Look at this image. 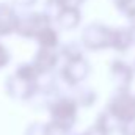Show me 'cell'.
Instances as JSON below:
<instances>
[{
    "label": "cell",
    "instance_id": "obj_1",
    "mask_svg": "<svg viewBox=\"0 0 135 135\" xmlns=\"http://www.w3.org/2000/svg\"><path fill=\"white\" fill-rule=\"evenodd\" d=\"M41 74L36 71L32 61L17 65L11 75L5 79V94L19 102H28L35 99L39 93Z\"/></svg>",
    "mask_w": 135,
    "mask_h": 135
},
{
    "label": "cell",
    "instance_id": "obj_2",
    "mask_svg": "<svg viewBox=\"0 0 135 135\" xmlns=\"http://www.w3.org/2000/svg\"><path fill=\"white\" fill-rule=\"evenodd\" d=\"M54 24V21L44 13V11H24L21 13V19H19V25H17V32L16 35L19 38L24 39H33L36 35L39 33L44 27Z\"/></svg>",
    "mask_w": 135,
    "mask_h": 135
},
{
    "label": "cell",
    "instance_id": "obj_3",
    "mask_svg": "<svg viewBox=\"0 0 135 135\" xmlns=\"http://www.w3.org/2000/svg\"><path fill=\"white\" fill-rule=\"evenodd\" d=\"M49 116L52 121L66 124L69 127L74 126L77 119V112H79V104L74 98L69 96H58L49 102Z\"/></svg>",
    "mask_w": 135,
    "mask_h": 135
},
{
    "label": "cell",
    "instance_id": "obj_4",
    "mask_svg": "<svg viewBox=\"0 0 135 135\" xmlns=\"http://www.w3.org/2000/svg\"><path fill=\"white\" fill-rule=\"evenodd\" d=\"M113 44V30L101 24H90L82 32V46L90 50H101L112 47Z\"/></svg>",
    "mask_w": 135,
    "mask_h": 135
},
{
    "label": "cell",
    "instance_id": "obj_5",
    "mask_svg": "<svg viewBox=\"0 0 135 135\" xmlns=\"http://www.w3.org/2000/svg\"><path fill=\"white\" fill-rule=\"evenodd\" d=\"M90 75V63L85 57L65 60L63 66L60 68V79L69 86H79Z\"/></svg>",
    "mask_w": 135,
    "mask_h": 135
},
{
    "label": "cell",
    "instance_id": "obj_6",
    "mask_svg": "<svg viewBox=\"0 0 135 135\" xmlns=\"http://www.w3.org/2000/svg\"><path fill=\"white\" fill-rule=\"evenodd\" d=\"M61 60L60 49H49V47H38V50L32 57V63L41 75L54 74Z\"/></svg>",
    "mask_w": 135,
    "mask_h": 135
},
{
    "label": "cell",
    "instance_id": "obj_7",
    "mask_svg": "<svg viewBox=\"0 0 135 135\" xmlns=\"http://www.w3.org/2000/svg\"><path fill=\"white\" fill-rule=\"evenodd\" d=\"M108 112L121 123H129L135 119V98L121 91L108 104Z\"/></svg>",
    "mask_w": 135,
    "mask_h": 135
},
{
    "label": "cell",
    "instance_id": "obj_8",
    "mask_svg": "<svg viewBox=\"0 0 135 135\" xmlns=\"http://www.w3.org/2000/svg\"><path fill=\"white\" fill-rule=\"evenodd\" d=\"M21 13L11 2H0V38L16 35Z\"/></svg>",
    "mask_w": 135,
    "mask_h": 135
},
{
    "label": "cell",
    "instance_id": "obj_9",
    "mask_svg": "<svg viewBox=\"0 0 135 135\" xmlns=\"http://www.w3.org/2000/svg\"><path fill=\"white\" fill-rule=\"evenodd\" d=\"M35 42L38 47H49V49H58L60 46V33L54 24L44 27L39 33L36 35Z\"/></svg>",
    "mask_w": 135,
    "mask_h": 135
},
{
    "label": "cell",
    "instance_id": "obj_10",
    "mask_svg": "<svg viewBox=\"0 0 135 135\" xmlns=\"http://www.w3.org/2000/svg\"><path fill=\"white\" fill-rule=\"evenodd\" d=\"M80 19H82V16H80L79 8L66 6V8L61 11V14L57 17L55 24H57V27L61 28V30H74V28L79 27Z\"/></svg>",
    "mask_w": 135,
    "mask_h": 135
},
{
    "label": "cell",
    "instance_id": "obj_11",
    "mask_svg": "<svg viewBox=\"0 0 135 135\" xmlns=\"http://www.w3.org/2000/svg\"><path fill=\"white\" fill-rule=\"evenodd\" d=\"M112 72H113V77H115V82L118 85V88L121 91H124L129 85H131V80H132V69L124 65L121 60H116L112 66Z\"/></svg>",
    "mask_w": 135,
    "mask_h": 135
},
{
    "label": "cell",
    "instance_id": "obj_12",
    "mask_svg": "<svg viewBox=\"0 0 135 135\" xmlns=\"http://www.w3.org/2000/svg\"><path fill=\"white\" fill-rule=\"evenodd\" d=\"M66 8V3L65 0H44V5H42V11L55 22L57 17L61 14V11Z\"/></svg>",
    "mask_w": 135,
    "mask_h": 135
},
{
    "label": "cell",
    "instance_id": "obj_13",
    "mask_svg": "<svg viewBox=\"0 0 135 135\" xmlns=\"http://www.w3.org/2000/svg\"><path fill=\"white\" fill-rule=\"evenodd\" d=\"M80 86V85H79ZM74 99L77 101L79 105L82 107H90L91 104H94V99H96V94L91 88H86V86H80L74 96Z\"/></svg>",
    "mask_w": 135,
    "mask_h": 135
},
{
    "label": "cell",
    "instance_id": "obj_14",
    "mask_svg": "<svg viewBox=\"0 0 135 135\" xmlns=\"http://www.w3.org/2000/svg\"><path fill=\"white\" fill-rule=\"evenodd\" d=\"M60 55L65 60H74V58L83 57V50H82V46H79L77 42H68L60 47Z\"/></svg>",
    "mask_w": 135,
    "mask_h": 135
},
{
    "label": "cell",
    "instance_id": "obj_15",
    "mask_svg": "<svg viewBox=\"0 0 135 135\" xmlns=\"http://www.w3.org/2000/svg\"><path fill=\"white\" fill-rule=\"evenodd\" d=\"M24 135H47V126L46 123H30L25 131H24Z\"/></svg>",
    "mask_w": 135,
    "mask_h": 135
},
{
    "label": "cell",
    "instance_id": "obj_16",
    "mask_svg": "<svg viewBox=\"0 0 135 135\" xmlns=\"http://www.w3.org/2000/svg\"><path fill=\"white\" fill-rule=\"evenodd\" d=\"M9 61H11V52H9V49H8L5 44L0 41V71L8 66Z\"/></svg>",
    "mask_w": 135,
    "mask_h": 135
},
{
    "label": "cell",
    "instance_id": "obj_17",
    "mask_svg": "<svg viewBox=\"0 0 135 135\" xmlns=\"http://www.w3.org/2000/svg\"><path fill=\"white\" fill-rule=\"evenodd\" d=\"M11 3L21 11H30L38 3V0H11Z\"/></svg>",
    "mask_w": 135,
    "mask_h": 135
},
{
    "label": "cell",
    "instance_id": "obj_18",
    "mask_svg": "<svg viewBox=\"0 0 135 135\" xmlns=\"http://www.w3.org/2000/svg\"><path fill=\"white\" fill-rule=\"evenodd\" d=\"M121 131L124 135H135V119L134 121H129V123H124L121 124Z\"/></svg>",
    "mask_w": 135,
    "mask_h": 135
},
{
    "label": "cell",
    "instance_id": "obj_19",
    "mask_svg": "<svg viewBox=\"0 0 135 135\" xmlns=\"http://www.w3.org/2000/svg\"><path fill=\"white\" fill-rule=\"evenodd\" d=\"M85 0H65L66 6H71V8H79Z\"/></svg>",
    "mask_w": 135,
    "mask_h": 135
},
{
    "label": "cell",
    "instance_id": "obj_20",
    "mask_svg": "<svg viewBox=\"0 0 135 135\" xmlns=\"http://www.w3.org/2000/svg\"><path fill=\"white\" fill-rule=\"evenodd\" d=\"M80 135H88V134H80Z\"/></svg>",
    "mask_w": 135,
    "mask_h": 135
}]
</instances>
